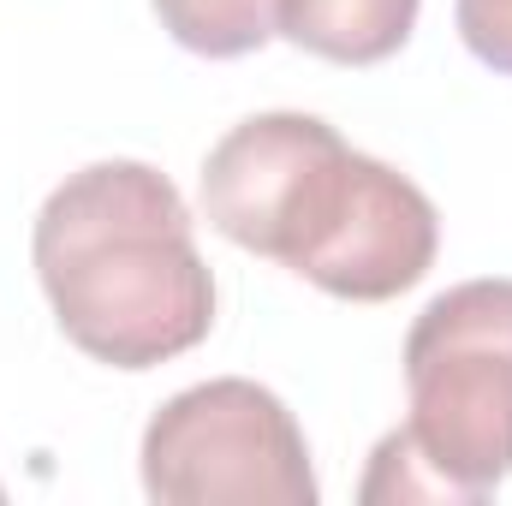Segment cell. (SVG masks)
Segmentation results:
<instances>
[{"mask_svg": "<svg viewBox=\"0 0 512 506\" xmlns=\"http://www.w3.org/2000/svg\"><path fill=\"white\" fill-rule=\"evenodd\" d=\"M203 215L239 251L352 304L411 292L441 245L435 203L316 114H251L227 131L203 161Z\"/></svg>", "mask_w": 512, "mask_h": 506, "instance_id": "6da1fadb", "label": "cell"}, {"mask_svg": "<svg viewBox=\"0 0 512 506\" xmlns=\"http://www.w3.org/2000/svg\"><path fill=\"white\" fill-rule=\"evenodd\" d=\"M30 256L60 334L96 364L155 370L215 328V274L191 209L149 161H96L54 185Z\"/></svg>", "mask_w": 512, "mask_h": 506, "instance_id": "7a4b0ae2", "label": "cell"}, {"mask_svg": "<svg viewBox=\"0 0 512 506\" xmlns=\"http://www.w3.org/2000/svg\"><path fill=\"white\" fill-rule=\"evenodd\" d=\"M411 423L399 441L447 501H483L512 477V280H465L405 334Z\"/></svg>", "mask_w": 512, "mask_h": 506, "instance_id": "3957f363", "label": "cell"}, {"mask_svg": "<svg viewBox=\"0 0 512 506\" xmlns=\"http://www.w3.org/2000/svg\"><path fill=\"white\" fill-rule=\"evenodd\" d=\"M143 489L161 506H316L304 429L280 393L221 376L173 393L143 429Z\"/></svg>", "mask_w": 512, "mask_h": 506, "instance_id": "277c9868", "label": "cell"}, {"mask_svg": "<svg viewBox=\"0 0 512 506\" xmlns=\"http://www.w3.org/2000/svg\"><path fill=\"white\" fill-rule=\"evenodd\" d=\"M423 0H274V30L334 66H382L417 30Z\"/></svg>", "mask_w": 512, "mask_h": 506, "instance_id": "5b68a950", "label": "cell"}, {"mask_svg": "<svg viewBox=\"0 0 512 506\" xmlns=\"http://www.w3.org/2000/svg\"><path fill=\"white\" fill-rule=\"evenodd\" d=\"M155 18L203 60H239L274 36V0H155Z\"/></svg>", "mask_w": 512, "mask_h": 506, "instance_id": "8992f818", "label": "cell"}, {"mask_svg": "<svg viewBox=\"0 0 512 506\" xmlns=\"http://www.w3.org/2000/svg\"><path fill=\"white\" fill-rule=\"evenodd\" d=\"M459 36L483 66L512 78V0H459Z\"/></svg>", "mask_w": 512, "mask_h": 506, "instance_id": "52a82bcc", "label": "cell"}]
</instances>
